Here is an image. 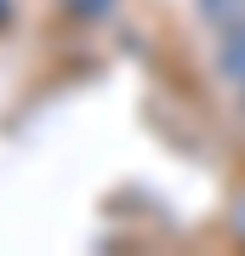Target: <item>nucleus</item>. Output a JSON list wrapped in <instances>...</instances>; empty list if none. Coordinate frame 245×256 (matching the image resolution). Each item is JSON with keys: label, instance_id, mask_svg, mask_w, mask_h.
Wrapping results in <instances>:
<instances>
[{"label": "nucleus", "instance_id": "nucleus-2", "mask_svg": "<svg viewBox=\"0 0 245 256\" xmlns=\"http://www.w3.org/2000/svg\"><path fill=\"white\" fill-rule=\"evenodd\" d=\"M200 12H205V18L222 28V23H234L239 12H245V0H200Z\"/></svg>", "mask_w": 245, "mask_h": 256}, {"label": "nucleus", "instance_id": "nucleus-1", "mask_svg": "<svg viewBox=\"0 0 245 256\" xmlns=\"http://www.w3.org/2000/svg\"><path fill=\"white\" fill-rule=\"evenodd\" d=\"M211 68H217L222 92L245 108V12H239L234 23H222V28H217V52H211Z\"/></svg>", "mask_w": 245, "mask_h": 256}, {"label": "nucleus", "instance_id": "nucleus-3", "mask_svg": "<svg viewBox=\"0 0 245 256\" xmlns=\"http://www.w3.org/2000/svg\"><path fill=\"white\" fill-rule=\"evenodd\" d=\"M239 222H245V210H239Z\"/></svg>", "mask_w": 245, "mask_h": 256}]
</instances>
